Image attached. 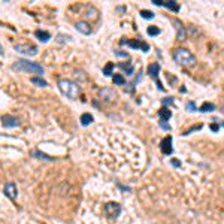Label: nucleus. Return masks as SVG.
I'll use <instances>...</instances> for the list:
<instances>
[{
	"instance_id": "obj_1",
	"label": "nucleus",
	"mask_w": 224,
	"mask_h": 224,
	"mask_svg": "<svg viewBox=\"0 0 224 224\" xmlns=\"http://www.w3.org/2000/svg\"><path fill=\"white\" fill-rule=\"evenodd\" d=\"M12 69L17 72H24V73H36V75H42L43 73V67L38 63L29 61V60H18L12 64Z\"/></svg>"
},
{
	"instance_id": "obj_2",
	"label": "nucleus",
	"mask_w": 224,
	"mask_h": 224,
	"mask_svg": "<svg viewBox=\"0 0 224 224\" xmlns=\"http://www.w3.org/2000/svg\"><path fill=\"white\" fill-rule=\"evenodd\" d=\"M58 88H60V91H61L64 96H67L69 99H76L78 94L81 93V87H79L76 82L69 81V79H61V81L58 82Z\"/></svg>"
},
{
	"instance_id": "obj_3",
	"label": "nucleus",
	"mask_w": 224,
	"mask_h": 224,
	"mask_svg": "<svg viewBox=\"0 0 224 224\" xmlns=\"http://www.w3.org/2000/svg\"><path fill=\"white\" fill-rule=\"evenodd\" d=\"M173 58L178 64H182V66H193L196 63V57L185 48H178L173 52Z\"/></svg>"
},
{
	"instance_id": "obj_4",
	"label": "nucleus",
	"mask_w": 224,
	"mask_h": 224,
	"mask_svg": "<svg viewBox=\"0 0 224 224\" xmlns=\"http://www.w3.org/2000/svg\"><path fill=\"white\" fill-rule=\"evenodd\" d=\"M105 214L109 218H117L121 214V205H118L117 202H109L105 205Z\"/></svg>"
},
{
	"instance_id": "obj_5",
	"label": "nucleus",
	"mask_w": 224,
	"mask_h": 224,
	"mask_svg": "<svg viewBox=\"0 0 224 224\" xmlns=\"http://www.w3.org/2000/svg\"><path fill=\"white\" fill-rule=\"evenodd\" d=\"M15 51L21 52V54H26V55H36L38 54V48L36 46H29V45H17Z\"/></svg>"
},
{
	"instance_id": "obj_6",
	"label": "nucleus",
	"mask_w": 224,
	"mask_h": 224,
	"mask_svg": "<svg viewBox=\"0 0 224 224\" xmlns=\"http://www.w3.org/2000/svg\"><path fill=\"white\" fill-rule=\"evenodd\" d=\"M18 124H20V120L15 118V117H12V115H3V117H2V126L6 127V129H9V127H17Z\"/></svg>"
},
{
	"instance_id": "obj_7",
	"label": "nucleus",
	"mask_w": 224,
	"mask_h": 224,
	"mask_svg": "<svg viewBox=\"0 0 224 224\" xmlns=\"http://www.w3.org/2000/svg\"><path fill=\"white\" fill-rule=\"evenodd\" d=\"M153 3L157 5V6H166L170 11H175V12L179 11V5H176L175 2H170V0H163V2H161V0H153Z\"/></svg>"
},
{
	"instance_id": "obj_8",
	"label": "nucleus",
	"mask_w": 224,
	"mask_h": 224,
	"mask_svg": "<svg viewBox=\"0 0 224 224\" xmlns=\"http://www.w3.org/2000/svg\"><path fill=\"white\" fill-rule=\"evenodd\" d=\"M160 150H161V153H164V154H172L173 147H172V138H170V136H166V138L161 141Z\"/></svg>"
},
{
	"instance_id": "obj_9",
	"label": "nucleus",
	"mask_w": 224,
	"mask_h": 224,
	"mask_svg": "<svg viewBox=\"0 0 224 224\" xmlns=\"http://www.w3.org/2000/svg\"><path fill=\"white\" fill-rule=\"evenodd\" d=\"M3 191H5V194L11 199V200H15V197H17V185H15V182H8L6 185H5V188H3Z\"/></svg>"
},
{
	"instance_id": "obj_10",
	"label": "nucleus",
	"mask_w": 224,
	"mask_h": 224,
	"mask_svg": "<svg viewBox=\"0 0 224 224\" xmlns=\"http://www.w3.org/2000/svg\"><path fill=\"white\" fill-rule=\"evenodd\" d=\"M121 43H127L129 46H132V48H135V49H138V48H142V51H150V46L147 45V43H144V42H138V41H121Z\"/></svg>"
},
{
	"instance_id": "obj_11",
	"label": "nucleus",
	"mask_w": 224,
	"mask_h": 224,
	"mask_svg": "<svg viewBox=\"0 0 224 224\" xmlns=\"http://www.w3.org/2000/svg\"><path fill=\"white\" fill-rule=\"evenodd\" d=\"M75 29H76L78 32H81L82 35H90V33H91V27H90V24L85 23V21H78V23L75 24Z\"/></svg>"
},
{
	"instance_id": "obj_12",
	"label": "nucleus",
	"mask_w": 224,
	"mask_h": 224,
	"mask_svg": "<svg viewBox=\"0 0 224 224\" xmlns=\"http://www.w3.org/2000/svg\"><path fill=\"white\" fill-rule=\"evenodd\" d=\"M147 70H148V75H150L151 78H154V79L158 82L157 78H158V73H160V64H158V63H153V64L148 66Z\"/></svg>"
},
{
	"instance_id": "obj_13",
	"label": "nucleus",
	"mask_w": 224,
	"mask_h": 224,
	"mask_svg": "<svg viewBox=\"0 0 224 224\" xmlns=\"http://www.w3.org/2000/svg\"><path fill=\"white\" fill-rule=\"evenodd\" d=\"M100 96L103 97V100L111 102V100H114V97H115V91L111 90V88H103L102 93H100Z\"/></svg>"
},
{
	"instance_id": "obj_14",
	"label": "nucleus",
	"mask_w": 224,
	"mask_h": 224,
	"mask_svg": "<svg viewBox=\"0 0 224 224\" xmlns=\"http://www.w3.org/2000/svg\"><path fill=\"white\" fill-rule=\"evenodd\" d=\"M173 24H175V27H176V30H178V39H179V41L185 39V27H184L178 20H175Z\"/></svg>"
},
{
	"instance_id": "obj_15",
	"label": "nucleus",
	"mask_w": 224,
	"mask_h": 224,
	"mask_svg": "<svg viewBox=\"0 0 224 224\" xmlns=\"http://www.w3.org/2000/svg\"><path fill=\"white\" fill-rule=\"evenodd\" d=\"M36 38L41 41V42H48L49 41V38H51V35L49 33H46V32H42V30H36Z\"/></svg>"
},
{
	"instance_id": "obj_16",
	"label": "nucleus",
	"mask_w": 224,
	"mask_h": 224,
	"mask_svg": "<svg viewBox=\"0 0 224 224\" xmlns=\"http://www.w3.org/2000/svg\"><path fill=\"white\" fill-rule=\"evenodd\" d=\"M158 114H160V118H161L163 121H167V120H169V118L172 117V112H170V111H169L167 108H161Z\"/></svg>"
},
{
	"instance_id": "obj_17",
	"label": "nucleus",
	"mask_w": 224,
	"mask_h": 224,
	"mask_svg": "<svg viewBox=\"0 0 224 224\" xmlns=\"http://www.w3.org/2000/svg\"><path fill=\"white\" fill-rule=\"evenodd\" d=\"M93 123V115L91 114H88V112H87V114H82L81 115V124L82 126H88V124H91Z\"/></svg>"
},
{
	"instance_id": "obj_18",
	"label": "nucleus",
	"mask_w": 224,
	"mask_h": 224,
	"mask_svg": "<svg viewBox=\"0 0 224 224\" xmlns=\"http://www.w3.org/2000/svg\"><path fill=\"white\" fill-rule=\"evenodd\" d=\"M114 84L115 85H124L126 84V79L123 75H114Z\"/></svg>"
},
{
	"instance_id": "obj_19",
	"label": "nucleus",
	"mask_w": 224,
	"mask_h": 224,
	"mask_svg": "<svg viewBox=\"0 0 224 224\" xmlns=\"http://www.w3.org/2000/svg\"><path fill=\"white\" fill-rule=\"evenodd\" d=\"M214 109H215V105H214V103H203L202 108H200L202 112H211V111H214Z\"/></svg>"
},
{
	"instance_id": "obj_20",
	"label": "nucleus",
	"mask_w": 224,
	"mask_h": 224,
	"mask_svg": "<svg viewBox=\"0 0 224 224\" xmlns=\"http://www.w3.org/2000/svg\"><path fill=\"white\" fill-rule=\"evenodd\" d=\"M147 32H148V35H150V36H157V35L160 33V29H158V27H155V26H150Z\"/></svg>"
},
{
	"instance_id": "obj_21",
	"label": "nucleus",
	"mask_w": 224,
	"mask_h": 224,
	"mask_svg": "<svg viewBox=\"0 0 224 224\" xmlns=\"http://www.w3.org/2000/svg\"><path fill=\"white\" fill-rule=\"evenodd\" d=\"M32 82L39 85V87H46V81L42 79V78H32Z\"/></svg>"
},
{
	"instance_id": "obj_22",
	"label": "nucleus",
	"mask_w": 224,
	"mask_h": 224,
	"mask_svg": "<svg viewBox=\"0 0 224 224\" xmlns=\"http://www.w3.org/2000/svg\"><path fill=\"white\" fill-rule=\"evenodd\" d=\"M123 69H126V73L127 75H133V67H132V64L130 63H123V64H120Z\"/></svg>"
},
{
	"instance_id": "obj_23",
	"label": "nucleus",
	"mask_w": 224,
	"mask_h": 224,
	"mask_svg": "<svg viewBox=\"0 0 224 224\" xmlns=\"http://www.w3.org/2000/svg\"><path fill=\"white\" fill-rule=\"evenodd\" d=\"M112 69H114V63H108V64L105 66V69H103V73H105L106 76H109V75L112 73Z\"/></svg>"
},
{
	"instance_id": "obj_24",
	"label": "nucleus",
	"mask_w": 224,
	"mask_h": 224,
	"mask_svg": "<svg viewBox=\"0 0 224 224\" xmlns=\"http://www.w3.org/2000/svg\"><path fill=\"white\" fill-rule=\"evenodd\" d=\"M87 17H88V18L91 17L93 20H97V18H99V15H97V11H96L94 8H90V9H88V14H87Z\"/></svg>"
},
{
	"instance_id": "obj_25",
	"label": "nucleus",
	"mask_w": 224,
	"mask_h": 224,
	"mask_svg": "<svg viewBox=\"0 0 224 224\" xmlns=\"http://www.w3.org/2000/svg\"><path fill=\"white\" fill-rule=\"evenodd\" d=\"M141 17L142 18H154V14L151 12V11H141Z\"/></svg>"
},
{
	"instance_id": "obj_26",
	"label": "nucleus",
	"mask_w": 224,
	"mask_h": 224,
	"mask_svg": "<svg viewBox=\"0 0 224 224\" xmlns=\"http://www.w3.org/2000/svg\"><path fill=\"white\" fill-rule=\"evenodd\" d=\"M33 154H35V155H38L39 158H46V160H52V158H51V157H48L46 154H42V153H38V151H35Z\"/></svg>"
},
{
	"instance_id": "obj_27",
	"label": "nucleus",
	"mask_w": 224,
	"mask_h": 224,
	"mask_svg": "<svg viewBox=\"0 0 224 224\" xmlns=\"http://www.w3.org/2000/svg\"><path fill=\"white\" fill-rule=\"evenodd\" d=\"M187 109H188V111H191V112H194V111H196V105H194V102H188V103H187Z\"/></svg>"
},
{
	"instance_id": "obj_28",
	"label": "nucleus",
	"mask_w": 224,
	"mask_h": 224,
	"mask_svg": "<svg viewBox=\"0 0 224 224\" xmlns=\"http://www.w3.org/2000/svg\"><path fill=\"white\" fill-rule=\"evenodd\" d=\"M160 127L164 129V130H170V126H169L166 121H163V120H160Z\"/></svg>"
},
{
	"instance_id": "obj_29",
	"label": "nucleus",
	"mask_w": 224,
	"mask_h": 224,
	"mask_svg": "<svg viewBox=\"0 0 224 224\" xmlns=\"http://www.w3.org/2000/svg\"><path fill=\"white\" fill-rule=\"evenodd\" d=\"M115 54L118 55V57H124V58H127L129 55H127V52H121V51H115Z\"/></svg>"
},
{
	"instance_id": "obj_30",
	"label": "nucleus",
	"mask_w": 224,
	"mask_h": 224,
	"mask_svg": "<svg viewBox=\"0 0 224 224\" xmlns=\"http://www.w3.org/2000/svg\"><path fill=\"white\" fill-rule=\"evenodd\" d=\"M169 103H173V99H169V97L163 99V105H169Z\"/></svg>"
},
{
	"instance_id": "obj_31",
	"label": "nucleus",
	"mask_w": 224,
	"mask_h": 224,
	"mask_svg": "<svg viewBox=\"0 0 224 224\" xmlns=\"http://www.w3.org/2000/svg\"><path fill=\"white\" fill-rule=\"evenodd\" d=\"M172 164H173V166H176V167H179V166H181L179 160H176V158H172Z\"/></svg>"
},
{
	"instance_id": "obj_32",
	"label": "nucleus",
	"mask_w": 224,
	"mask_h": 224,
	"mask_svg": "<svg viewBox=\"0 0 224 224\" xmlns=\"http://www.w3.org/2000/svg\"><path fill=\"white\" fill-rule=\"evenodd\" d=\"M211 130L217 132V130H218V124H212V126H211Z\"/></svg>"
},
{
	"instance_id": "obj_33",
	"label": "nucleus",
	"mask_w": 224,
	"mask_h": 224,
	"mask_svg": "<svg viewBox=\"0 0 224 224\" xmlns=\"http://www.w3.org/2000/svg\"><path fill=\"white\" fill-rule=\"evenodd\" d=\"M221 126H223V127H224V123H221Z\"/></svg>"
}]
</instances>
